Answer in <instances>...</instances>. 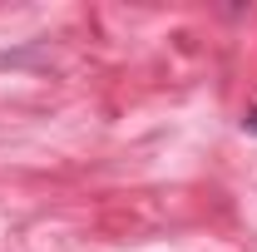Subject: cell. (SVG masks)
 Segmentation results:
<instances>
[{"label": "cell", "mask_w": 257, "mask_h": 252, "mask_svg": "<svg viewBox=\"0 0 257 252\" xmlns=\"http://www.w3.org/2000/svg\"><path fill=\"white\" fill-rule=\"evenodd\" d=\"M242 129H247V134H257V104L247 109V114H242Z\"/></svg>", "instance_id": "6da1fadb"}]
</instances>
